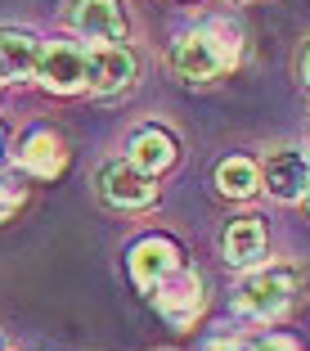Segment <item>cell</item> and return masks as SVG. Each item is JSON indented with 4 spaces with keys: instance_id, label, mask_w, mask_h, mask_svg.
<instances>
[{
    "instance_id": "1",
    "label": "cell",
    "mask_w": 310,
    "mask_h": 351,
    "mask_svg": "<svg viewBox=\"0 0 310 351\" xmlns=\"http://www.w3.org/2000/svg\"><path fill=\"white\" fill-rule=\"evenodd\" d=\"M238 63V27L229 23H207L198 32H185L171 45V68L185 82H211Z\"/></svg>"
},
{
    "instance_id": "2",
    "label": "cell",
    "mask_w": 310,
    "mask_h": 351,
    "mask_svg": "<svg viewBox=\"0 0 310 351\" xmlns=\"http://www.w3.org/2000/svg\"><path fill=\"white\" fill-rule=\"evenodd\" d=\"M297 289H301V275L292 266H266V270L252 266L234 289V311L243 320H279L297 302Z\"/></svg>"
},
{
    "instance_id": "3",
    "label": "cell",
    "mask_w": 310,
    "mask_h": 351,
    "mask_svg": "<svg viewBox=\"0 0 310 351\" xmlns=\"http://www.w3.org/2000/svg\"><path fill=\"white\" fill-rule=\"evenodd\" d=\"M99 194H103V203L122 207V212H140V207L157 203V176L140 171L131 158L126 162H103L99 167Z\"/></svg>"
},
{
    "instance_id": "4",
    "label": "cell",
    "mask_w": 310,
    "mask_h": 351,
    "mask_svg": "<svg viewBox=\"0 0 310 351\" xmlns=\"http://www.w3.org/2000/svg\"><path fill=\"white\" fill-rule=\"evenodd\" d=\"M140 77V63L126 45H94L86 54V90L94 95H122L135 86Z\"/></svg>"
},
{
    "instance_id": "5",
    "label": "cell",
    "mask_w": 310,
    "mask_h": 351,
    "mask_svg": "<svg viewBox=\"0 0 310 351\" xmlns=\"http://www.w3.org/2000/svg\"><path fill=\"white\" fill-rule=\"evenodd\" d=\"M68 23L81 32L86 41H99V45H122L126 41L122 0H73L68 5Z\"/></svg>"
},
{
    "instance_id": "6",
    "label": "cell",
    "mask_w": 310,
    "mask_h": 351,
    "mask_svg": "<svg viewBox=\"0 0 310 351\" xmlns=\"http://www.w3.org/2000/svg\"><path fill=\"white\" fill-rule=\"evenodd\" d=\"M153 306L162 311L176 329H189L194 315L203 311V275L198 270H176L153 289Z\"/></svg>"
},
{
    "instance_id": "7",
    "label": "cell",
    "mask_w": 310,
    "mask_h": 351,
    "mask_svg": "<svg viewBox=\"0 0 310 351\" xmlns=\"http://www.w3.org/2000/svg\"><path fill=\"white\" fill-rule=\"evenodd\" d=\"M36 82L54 95H77L86 90V50L68 41H54L41 50V63H36Z\"/></svg>"
},
{
    "instance_id": "8",
    "label": "cell",
    "mask_w": 310,
    "mask_h": 351,
    "mask_svg": "<svg viewBox=\"0 0 310 351\" xmlns=\"http://www.w3.org/2000/svg\"><path fill=\"white\" fill-rule=\"evenodd\" d=\"M261 185L279 198V203L306 198V189H310V158L301 154V149H279V154H270L266 167H261Z\"/></svg>"
},
{
    "instance_id": "9",
    "label": "cell",
    "mask_w": 310,
    "mask_h": 351,
    "mask_svg": "<svg viewBox=\"0 0 310 351\" xmlns=\"http://www.w3.org/2000/svg\"><path fill=\"white\" fill-rule=\"evenodd\" d=\"M176 270H180V252H176L171 239L148 234V239H140V243L131 248V279L140 284V289L153 293L157 284H162L166 275H176Z\"/></svg>"
},
{
    "instance_id": "10",
    "label": "cell",
    "mask_w": 310,
    "mask_h": 351,
    "mask_svg": "<svg viewBox=\"0 0 310 351\" xmlns=\"http://www.w3.org/2000/svg\"><path fill=\"white\" fill-rule=\"evenodd\" d=\"M220 252H225L229 266L238 270H252L266 261V226H261L257 217H238L225 226V234H220Z\"/></svg>"
},
{
    "instance_id": "11",
    "label": "cell",
    "mask_w": 310,
    "mask_h": 351,
    "mask_svg": "<svg viewBox=\"0 0 310 351\" xmlns=\"http://www.w3.org/2000/svg\"><path fill=\"white\" fill-rule=\"evenodd\" d=\"M45 45L23 27H0V73H10L14 82H31L36 63H41Z\"/></svg>"
},
{
    "instance_id": "12",
    "label": "cell",
    "mask_w": 310,
    "mask_h": 351,
    "mask_svg": "<svg viewBox=\"0 0 310 351\" xmlns=\"http://www.w3.org/2000/svg\"><path fill=\"white\" fill-rule=\"evenodd\" d=\"M18 162H23V171H31V176H59L63 167H68V149H63V140L54 131H31L27 140H23V149H18Z\"/></svg>"
},
{
    "instance_id": "13",
    "label": "cell",
    "mask_w": 310,
    "mask_h": 351,
    "mask_svg": "<svg viewBox=\"0 0 310 351\" xmlns=\"http://www.w3.org/2000/svg\"><path fill=\"white\" fill-rule=\"evenodd\" d=\"M131 162L148 176H162L166 167L176 162V140H171L162 126H144V131H135V140H131Z\"/></svg>"
},
{
    "instance_id": "14",
    "label": "cell",
    "mask_w": 310,
    "mask_h": 351,
    "mask_svg": "<svg viewBox=\"0 0 310 351\" xmlns=\"http://www.w3.org/2000/svg\"><path fill=\"white\" fill-rule=\"evenodd\" d=\"M216 189L225 198H234V203H243V198H252L261 189V167L252 162V158H243V154L225 158V162L216 167Z\"/></svg>"
},
{
    "instance_id": "15",
    "label": "cell",
    "mask_w": 310,
    "mask_h": 351,
    "mask_svg": "<svg viewBox=\"0 0 310 351\" xmlns=\"http://www.w3.org/2000/svg\"><path fill=\"white\" fill-rule=\"evenodd\" d=\"M252 351H301V347H297V338H288V333H266Z\"/></svg>"
},
{
    "instance_id": "16",
    "label": "cell",
    "mask_w": 310,
    "mask_h": 351,
    "mask_svg": "<svg viewBox=\"0 0 310 351\" xmlns=\"http://www.w3.org/2000/svg\"><path fill=\"white\" fill-rule=\"evenodd\" d=\"M18 203H23V194H18V189L10 185V180H0V221L10 217V212H14Z\"/></svg>"
},
{
    "instance_id": "17",
    "label": "cell",
    "mask_w": 310,
    "mask_h": 351,
    "mask_svg": "<svg viewBox=\"0 0 310 351\" xmlns=\"http://www.w3.org/2000/svg\"><path fill=\"white\" fill-rule=\"evenodd\" d=\"M203 351H243V342H238V338H225V333H220V338H207V342H203Z\"/></svg>"
},
{
    "instance_id": "18",
    "label": "cell",
    "mask_w": 310,
    "mask_h": 351,
    "mask_svg": "<svg viewBox=\"0 0 310 351\" xmlns=\"http://www.w3.org/2000/svg\"><path fill=\"white\" fill-rule=\"evenodd\" d=\"M297 68H301V82L310 86V41H306V50H301V59H297Z\"/></svg>"
},
{
    "instance_id": "19",
    "label": "cell",
    "mask_w": 310,
    "mask_h": 351,
    "mask_svg": "<svg viewBox=\"0 0 310 351\" xmlns=\"http://www.w3.org/2000/svg\"><path fill=\"white\" fill-rule=\"evenodd\" d=\"M306 212H310V189H306Z\"/></svg>"
}]
</instances>
